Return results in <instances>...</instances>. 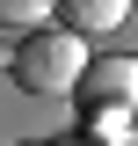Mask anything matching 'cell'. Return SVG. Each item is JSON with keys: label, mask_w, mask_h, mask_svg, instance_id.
<instances>
[{"label": "cell", "mask_w": 138, "mask_h": 146, "mask_svg": "<svg viewBox=\"0 0 138 146\" xmlns=\"http://www.w3.org/2000/svg\"><path fill=\"white\" fill-rule=\"evenodd\" d=\"M73 95H80L87 117H131L138 110V58L131 51H87Z\"/></svg>", "instance_id": "cell-2"}, {"label": "cell", "mask_w": 138, "mask_h": 146, "mask_svg": "<svg viewBox=\"0 0 138 146\" xmlns=\"http://www.w3.org/2000/svg\"><path fill=\"white\" fill-rule=\"evenodd\" d=\"M51 15H58V0H0V29H36Z\"/></svg>", "instance_id": "cell-4"}, {"label": "cell", "mask_w": 138, "mask_h": 146, "mask_svg": "<svg viewBox=\"0 0 138 146\" xmlns=\"http://www.w3.org/2000/svg\"><path fill=\"white\" fill-rule=\"evenodd\" d=\"M7 66V80H15L22 95H36V102H58V95H73L80 88V66H87V51H80V29H44L36 22L29 36H22V51H7L0 58Z\"/></svg>", "instance_id": "cell-1"}, {"label": "cell", "mask_w": 138, "mask_h": 146, "mask_svg": "<svg viewBox=\"0 0 138 146\" xmlns=\"http://www.w3.org/2000/svg\"><path fill=\"white\" fill-rule=\"evenodd\" d=\"M124 146H131V139H124Z\"/></svg>", "instance_id": "cell-5"}, {"label": "cell", "mask_w": 138, "mask_h": 146, "mask_svg": "<svg viewBox=\"0 0 138 146\" xmlns=\"http://www.w3.org/2000/svg\"><path fill=\"white\" fill-rule=\"evenodd\" d=\"M58 15L80 36H116L124 22H131V0H58Z\"/></svg>", "instance_id": "cell-3"}]
</instances>
